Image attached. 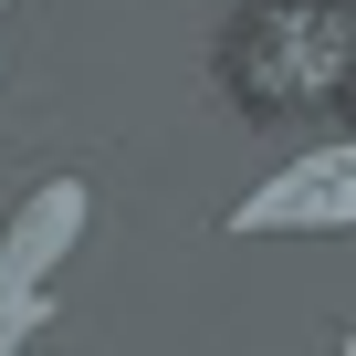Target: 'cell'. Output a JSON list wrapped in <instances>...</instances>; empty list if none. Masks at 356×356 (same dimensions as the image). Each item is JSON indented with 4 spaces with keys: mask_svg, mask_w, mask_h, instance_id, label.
<instances>
[{
    "mask_svg": "<svg viewBox=\"0 0 356 356\" xmlns=\"http://www.w3.org/2000/svg\"><path fill=\"white\" fill-rule=\"evenodd\" d=\"M84 220H95V200H84V178H42V189L11 210V231H0V283H53V262L84 241Z\"/></svg>",
    "mask_w": 356,
    "mask_h": 356,
    "instance_id": "cell-3",
    "label": "cell"
},
{
    "mask_svg": "<svg viewBox=\"0 0 356 356\" xmlns=\"http://www.w3.org/2000/svg\"><path fill=\"white\" fill-rule=\"evenodd\" d=\"M335 356H356V335H346V346H335Z\"/></svg>",
    "mask_w": 356,
    "mask_h": 356,
    "instance_id": "cell-4",
    "label": "cell"
},
{
    "mask_svg": "<svg viewBox=\"0 0 356 356\" xmlns=\"http://www.w3.org/2000/svg\"><path fill=\"white\" fill-rule=\"evenodd\" d=\"M356 84V0H252L220 32V95L262 126L314 115Z\"/></svg>",
    "mask_w": 356,
    "mask_h": 356,
    "instance_id": "cell-1",
    "label": "cell"
},
{
    "mask_svg": "<svg viewBox=\"0 0 356 356\" xmlns=\"http://www.w3.org/2000/svg\"><path fill=\"white\" fill-rule=\"evenodd\" d=\"M231 231H252V241H293V231H356V136H335V147H314V157L273 168L262 189L231 210Z\"/></svg>",
    "mask_w": 356,
    "mask_h": 356,
    "instance_id": "cell-2",
    "label": "cell"
}]
</instances>
